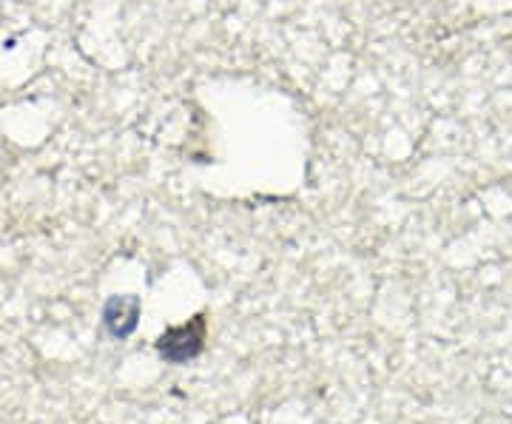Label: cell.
Listing matches in <instances>:
<instances>
[{"mask_svg":"<svg viewBox=\"0 0 512 424\" xmlns=\"http://www.w3.org/2000/svg\"><path fill=\"white\" fill-rule=\"evenodd\" d=\"M205 348V314H197L191 322L168 328L157 339V353L171 365H188L194 362Z\"/></svg>","mask_w":512,"mask_h":424,"instance_id":"1","label":"cell"},{"mask_svg":"<svg viewBox=\"0 0 512 424\" xmlns=\"http://www.w3.org/2000/svg\"><path fill=\"white\" fill-rule=\"evenodd\" d=\"M140 319V299L137 296H111L103 308V325L114 339H128L137 331Z\"/></svg>","mask_w":512,"mask_h":424,"instance_id":"2","label":"cell"}]
</instances>
